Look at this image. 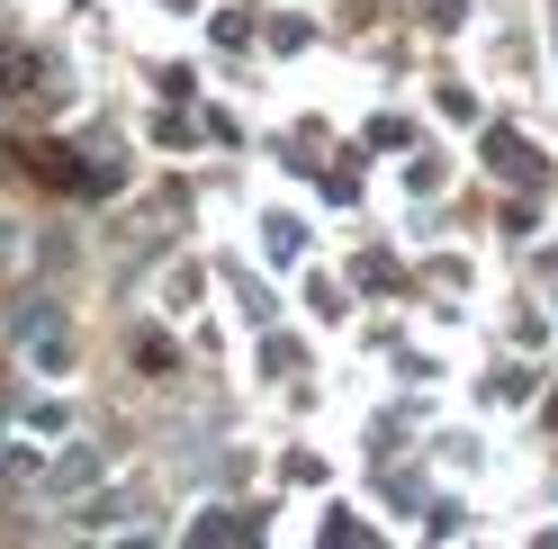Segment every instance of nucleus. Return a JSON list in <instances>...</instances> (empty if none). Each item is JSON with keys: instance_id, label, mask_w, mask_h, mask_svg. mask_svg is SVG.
<instances>
[{"instance_id": "f257e3e1", "label": "nucleus", "mask_w": 558, "mask_h": 549, "mask_svg": "<svg viewBox=\"0 0 558 549\" xmlns=\"http://www.w3.org/2000/svg\"><path fill=\"white\" fill-rule=\"evenodd\" d=\"M10 342H19L37 369H63V306H54V297H27L19 316H10Z\"/></svg>"}, {"instance_id": "7ed1b4c3", "label": "nucleus", "mask_w": 558, "mask_h": 549, "mask_svg": "<svg viewBox=\"0 0 558 549\" xmlns=\"http://www.w3.org/2000/svg\"><path fill=\"white\" fill-rule=\"evenodd\" d=\"M10 253H19V225H10V217H0V261H10Z\"/></svg>"}, {"instance_id": "f03ea898", "label": "nucleus", "mask_w": 558, "mask_h": 549, "mask_svg": "<svg viewBox=\"0 0 558 549\" xmlns=\"http://www.w3.org/2000/svg\"><path fill=\"white\" fill-rule=\"evenodd\" d=\"M82 477H99V451H73V460L54 468V487H82Z\"/></svg>"}]
</instances>
